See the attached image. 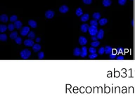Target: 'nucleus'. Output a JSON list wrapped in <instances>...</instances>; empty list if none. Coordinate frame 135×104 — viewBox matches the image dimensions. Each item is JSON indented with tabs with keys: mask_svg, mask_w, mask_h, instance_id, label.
Masks as SVG:
<instances>
[{
	"mask_svg": "<svg viewBox=\"0 0 135 104\" xmlns=\"http://www.w3.org/2000/svg\"><path fill=\"white\" fill-rule=\"evenodd\" d=\"M116 53H113V52H112L110 54H109V58H110V59H114V58H115L117 57L116 56Z\"/></svg>",
	"mask_w": 135,
	"mask_h": 104,
	"instance_id": "nucleus-36",
	"label": "nucleus"
},
{
	"mask_svg": "<svg viewBox=\"0 0 135 104\" xmlns=\"http://www.w3.org/2000/svg\"><path fill=\"white\" fill-rule=\"evenodd\" d=\"M0 40L2 41V42H5V41H6V40H7V35H5V34H4V33L1 34V35H0Z\"/></svg>",
	"mask_w": 135,
	"mask_h": 104,
	"instance_id": "nucleus-23",
	"label": "nucleus"
},
{
	"mask_svg": "<svg viewBox=\"0 0 135 104\" xmlns=\"http://www.w3.org/2000/svg\"><path fill=\"white\" fill-rule=\"evenodd\" d=\"M24 44L26 47H32L34 45V41L31 39H27L24 41Z\"/></svg>",
	"mask_w": 135,
	"mask_h": 104,
	"instance_id": "nucleus-9",
	"label": "nucleus"
},
{
	"mask_svg": "<svg viewBox=\"0 0 135 104\" xmlns=\"http://www.w3.org/2000/svg\"><path fill=\"white\" fill-rule=\"evenodd\" d=\"M20 55L23 59H27L31 55V52L29 49H23V51L21 52Z\"/></svg>",
	"mask_w": 135,
	"mask_h": 104,
	"instance_id": "nucleus-1",
	"label": "nucleus"
},
{
	"mask_svg": "<svg viewBox=\"0 0 135 104\" xmlns=\"http://www.w3.org/2000/svg\"><path fill=\"white\" fill-rule=\"evenodd\" d=\"M105 53V47H101L99 49V53L100 55H103Z\"/></svg>",
	"mask_w": 135,
	"mask_h": 104,
	"instance_id": "nucleus-34",
	"label": "nucleus"
},
{
	"mask_svg": "<svg viewBox=\"0 0 135 104\" xmlns=\"http://www.w3.org/2000/svg\"><path fill=\"white\" fill-rule=\"evenodd\" d=\"M116 49L118 51V53H122V52H123V49L122 48H118Z\"/></svg>",
	"mask_w": 135,
	"mask_h": 104,
	"instance_id": "nucleus-39",
	"label": "nucleus"
},
{
	"mask_svg": "<svg viewBox=\"0 0 135 104\" xmlns=\"http://www.w3.org/2000/svg\"><path fill=\"white\" fill-rule=\"evenodd\" d=\"M113 48L110 46H106L105 47V53L106 54H110L113 52Z\"/></svg>",
	"mask_w": 135,
	"mask_h": 104,
	"instance_id": "nucleus-20",
	"label": "nucleus"
},
{
	"mask_svg": "<svg viewBox=\"0 0 135 104\" xmlns=\"http://www.w3.org/2000/svg\"><path fill=\"white\" fill-rule=\"evenodd\" d=\"M88 32L91 36H94V35H97L99 30H98L96 26H91V27H89V28Z\"/></svg>",
	"mask_w": 135,
	"mask_h": 104,
	"instance_id": "nucleus-2",
	"label": "nucleus"
},
{
	"mask_svg": "<svg viewBox=\"0 0 135 104\" xmlns=\"http://www.w3.org/2000/svg\"><path fill=\"white\" fill-rule=\"evenodd\" d=\"M98 24H99V21H97L96 20H95V19H94L92 21H90V25L92 26H96L97 27Z\"/></svg>",
	"mask_w": 135,
	"mask_h": 104,
	"instance_id": "nucleus-27",
	"label": "nucleus"
},
{
	"mask_svg": "<svg viewBox=\"0 0 135 104\" xmlns=\"http://www.w3.org/2000/svg\"><path fill=\"white\" fill-rule=\"evenodd\" d=\"M18 37V32H13L10 34V38L11 39H15Z\"/></svg>",
	"mask_w": 135,
	"mask_h": 104,
	"instance_id": "nucleus-25",
	"label": "nucleus"
},
{
	"mask_svg": "<svg viewBox=\"0 0 135 104\" xmlns=\"http://www.w3.org/2000/svg\"><path fill=\"white\" fill-rule=\"evenodd\" d=\"M108 19L107 18H101V19H99V24L100 26H104L105 25H106L107 23H108Z\"/></svg>",
	"mask_w": 135,
	"mask_h": 104,
	"instance_id": "nucleus-13",
	"label": "nucleus"
},
{
	"mask_svg": "<svg viewBox=\"0 0 135 104\" xmlns=\"http://www.w3.org/2000/svg\"><path fill=\"white\" fill-rule=\"evenodd\" d=\"M89 26L87 23H83L80 26V30L82 32H87L89 30Z\"/></svg>",
	"mask_w": 135,
	"mask_h": 104,
	"instance_id": "nucleus-8",
	"label": "nucleus"
},
{
	"mask_svg": "<svg viewBox=\"0 0 135 104\" xmlns=\"http://www.w3.org/2000/svg\"><path fill=\"white\" fill-rule=\"evenodd\" d=\"M87 42H88V41H87V38H86L85 37L80 36L79 37V43H80V45L84 46L85 44H87Z\"/></svg>",
	"mask_w": 135,
	"mask_h": 104,
	"instance_id": "nucleus-6",
	"label": "nucleus"
},
{
	"mask_svg": "<svg viewBox=\"0 0 135 104\" xmlns=\"http://www.w3.org/2000/svg\"><path fill=\"white\" fill-rule=\"evenodd\" d=\"M15 28H16V27H15L14 24H13V23L9 24V26H8V30H9V31H13Z\"/></svg>",
	"mask_w": 135,
	"mask_h": 104,
	"instance_id": "nucleus-29",
	"label": "nucleus"
},
{
	"mask_svg": "<svg viewBox=\"0 0 135 104\" xmlns=\"http://www.w3.org/2000/svg\"><path fill=\"white\" fill-rule=\"evenodd\" d=\"M14 26H15V27L16 29H21V27L23 26V23L22 22L20 21H16V22H14Z\"/></svg>",
	"mask_w": 135,
	"mask_h": 104,
	"instance_id": "nucleus-21",
	"label": "nucleus"
},
{
	"mask_svg": "<svg viewBox=\"0 0 135 104\" xmlns=\"http://www.w3.org/2000/svg\"><path fill=\"white\" fill-rule=\"evenodd\" d=\"M38 58L39 59H43L44 58V53L43 52H40L38 53Z\"/></svg>",
	"mask_w": 135,
	"mask_h": 104,
	"instance_id": "nucleus-32",
	"label": "nucleus"
},
{
	"mask_svg": "<svg viewBox=\"0 0 135 104\" xmlns=\"http://www.w3.org/2000/svg\"><path fill=\"white\" fill-rule=\"evenodd\" d=\"M131 1H133V0H131Z\"/></svg>",
	"mask_w": 135,
	"mask_h": 104,
	"instance_id": "nucleus-42",
	"label": "nucleus"
},
{
	"mask_svg": "<svg viewBox=\"0 0 135 104\" xmlns=\"http://www.w3.org/2000/svg\"><path fill=\"white\" fill-rule=\"evenodd\" d=\"M96 37H98L99 39H102L104 37V30L103 29H100L99 30V32L96 35Z\"/></svg>",
	"mask_w": 135,
	"mask_h": 104,
	"instance_id": "nucleus-12",
	"label": "nucleus"
},
{
	"mask_svg": "<svg viewBox=\"0 0 135 104\" xmlns=\"http://www.w3.org/2000/svg\"><path fill=\"white\" fill-rule=\"evenodd\" d=\"M28 25L30 26L32 28H36L37 26V23L35 20H29L28 21Z\"/></svg>",
	"mask_w": 135,
	"mask_h": 104,
	"instance_id": "nucleus-14",
	"label": "nucleus"
},
{
	"mask_svg": "<svg viewBox=\"0 0 135 104\" xmlns=\"http://www.w3.org/2000/svg\"><path fill=\"white\" fill-rule=\"evenodd\" d=\"M89 52L90 53H96V47H92L89 49Z\"/></svg>",
	"mask_w": 135,
	"mask_h": 104,
	"instance_id": "nucleus-30",
	"label": "nucleus"
},
{
	"mask_svg": "<svg viewBox=\"0 0 135 104\" xmlns=\"http://www.w3.org/2000/svg\"><path fill=\"white\" fill-rule=\"evenodd\" d=\"M73 54L75 56H79L81 55V49L78 48V47H76L75 48L74 51H73Z\"/></svg>",
	"mask_w": 135,
	"mask_h": 104,
	"instance_id": "nucleus-15",
	"label": "nucleus"
},
{
	"mask_svg": "<svg viewBox=\"0 0 135 104\" xmlns=\"http://www.w3.org/2000/svg\"><path fill=\"white\" fill-rule=\"evenodd\" d=\"M89 19V13H84V14H83L82 16L80 17V20H81L82 22H83V23L87 22Z\"/></svg>",
	"mask_w": 135,
	"mask_h": 104,
	"instance_id": "nucleus-11",
	"label": "nucleus"
},
{
	"mask_svg": "<svg viewBox=\"0 0 135 104\" xmlns=\"http://www.w3.org/2000/svg\"><path fill=\"white\" fill-rule=\"evenodd\" d=\"M35 41H36V42H40L41 41V38L40 37H37V38L35 39Z\"/></svg>",
	"mask_w": 135,
	"mask_h": 104,
	"instance_id": "nucleus-41",
	"label": "nucleus"
},
{
	"mask_svg": "<svg viewBox=\"0 0 135 104\" xmlns=\"http://www.w3.org/2000/svg\"><path fill=\"white\" fill-rule=\"evenodd\" d=\"M41 46L39 44H35L32 46V49L35 52H38L41 50Z\"/></svg>",
	"mask_w": 135,
	"mask_h": 104,
	"instance_id": "nucleus-17",
	"label": "nucleus"
},
{
	"mask_svg": "<svg viewBox=\"0 0 135 104\" xmlns=\"http://www.w3.org/2000/svg\"><path fill=\"white\" fill-rule=\"evenodd\" d=\"M8 29V26H6L5 25H0V32H4Z\"/></svg>",
	"mask_w": 135,
	"mask_h": 104,
	"instance_id": "nucleus-24",
	"label": "nucleus"
},
{
	"mask_svg": "<svg viewBox=\"0 0 135 104\" xmlns=\"http://www.w3.org/2000/svg\"><path fill=\"white\" fill-rule=\"evenodd\" d=\"M9 20V17L6 14H2L0 16V21H1L2 23H7Z\"/></svg>",
	"mask_w": 135,
	"mask_h": 104,
	"instance_id": "nucleus-10",
	"label": "nucleus"
},
{
	"mask_svg": "<svg viewBox=\"0 0 135 104\" xmlns=\"http://www.w3.org/2000/svg\"><path fill=\"white\" fill-rule=\"evenodd\" d=\"M27 37H28V38H29V39H34L35 38V33L33 31H30L29 33H28Z\"/></svg>",
	"mask_w": 135,
	"mask_h": 104,
	"instance_id": "nucleus-22",
	"label": "nucleus"
},
{
	"mask_svg": "<svg viewBox=\"0 0 135 104\" xmlns=\"http://www.w3.org/2000/svg\"><path fill=\"white\" fill-rule=\"evenodd\" d=\"M58 10H59V12L61 13H66L68 12V11H69V8L66 5H62L59 7V9Z\"/></svg>",
	"mask_w": 135,
	"mask_h": 104,
	"instance_id": "nucleus-5",
	"label": "nucleus"
},
{
	"mask_svg": "<svg viewBox=\"0 0 135 104\" xmlns=\"http://www.w3.org/2000/svg\"><path fill=\"white\" fill-rule=\"evenodd\" d=\"M97 39H98V37H96V35L92 36V41H97Z\"/></svg>",
	"mask_w": 135,
	"mask_h": 104,
	"instance_id": "nucleus-38",
	"label": "nucleus"
},
{
	"mask_svg": "<svg viewBox=\"0 0 135 104\" xmlns=\"http://www.w3.org/2000/svg\"><path fill=\"white\" fill-rule=\"evenodd\" d=\"M87 56V48L84 46H82V49H81V55L80 56L82 58L86 57Z\"/></svg>",
	"mask_w": 135,
	"mask_h": 104,
	"instance_id": "nucleus-7",
	"label": "nucleus"
},
{
	"mask_svg": "<svg viewBox=\"0 0 135 104\" xmlns=\"http://www.w3.org/2000/svg\"><path fill=\"white\" fill-rule=\"evenodd\" d=\"M75 14L76 16H78V17H81V16L83 15V11L81 8H78L76 11H75Z\"/></svg>",
	"mask_w": 135,
	"mask_h": 104,
	"instance_id": "nucleus-19",
	"label": "nucleus"
},
{
	"mask_svg": "<svg viewBox=\"0 0 135 104\" xmlns=\"http://www.w3.org/2000/svg\"><path fill=\"white\" fill-rule=\"evenodd\" d=\"M91 45H92V47H99L100 45V42H99V41H93L91 43Z\"/></svg>",
	"mask_w": 135,
	"mask_h": 104,
	"instance_id": "nucleus-28",
	"label": "nucleus"
},
{
	"mask_svg": "<svg viewBox=\"0 0 135 104\" xmlns=\"http://www.w3.org/2000/svg\"><path fill=\"white\" fill-rule=\"evenodd\" d=\"M15 42H16L17 44H21L22 43V39H21L20 37H17L16 39H15Z\"/></svg>",
	"mask_w": 135,
	"mask_h": 104,
	"instance_id": "nucleus-31",
	"label": "nucleus"
},
{
	"mask_svg": "<svg viewBox=\"0 0 135 104\" xmlns=\"http://www.w3.org/2000/svg\"><path fill=\"white\" fill-rule=\"evenodd\" d=\"M55 16L54 11L52 10H48L45 12V17L48 19H52Z\"/></svg>",
	"mask_w": 135,
	"mask_h": 104,
	"instance_id": "nucleus-4",
	"label": "nucleus"
},
{
	"mask_svg": "<svg viewBox=\"0 0 135 104\" xmlns=\"http://www.w3.org/2000/svg\"><path fill=\"white\" fill-rule=\"evenodd\" d=\"M116 58L118 59V60H123L124 59V56H117Z\"/></svg>",
	"mask_w": 135,
	"mask_h": 104,
	"instance_id": "nucleus-40",
	"label": "nucleus"
},
{
	"mask_svg": "<svg viewBox=\"0 0 135 104\" xmlns=\"http://www.w3.org/2000/svg\"><path fill=\"white\" fill-rule=\"evenodd\" d=\"M101 13L99 12H94L93 14H92V17H93L94 19L96 20V21H99V19H101Z\"/></svg>",
	"mask_w": 135,
	"mask_h": 104,
	"instance_id": "nucleus-18",
	"label": "nucleus"
},
{
	"mask_svg": "<svg viewBox=\"0 0 135 104\" xmlns=\"http://www.w3.org/2000/svg\"><path fill=\"white\" fill-rule=\"evenodd\" d=\"M30 32V27H27V26H26V27H23L21 30V35H23V36H26L28 35V33Z\"/></svg>",
	"mask_w": 135,
	"mask_h": 104,
	"instance_id": "nucleus-3",
	"label": "nucleus"
},
{
	"mask_svg": "<svg viewBox=\"0 0 135 104\" xmlns=\"http://www.w3.org/2000/svg\"><path fill=\"white\" fill-rule=\"evenodd\" d=\"M98 56V55L96 54V53H91L90 55H89V58L90 59H94Z\"/></svg>",
	"mask_w": 135,
	"mask_h": 104,
	"instance_id": "nucleus-33",
	"label": "nucleus"
},
{
	"mask_svg": "<svg viewBox=\"0 0 135 104\" xmlns=\"http://www.w3.org/2000/svg\"><path fill=\"white\" fill-rule=\"evenodd\" d=\"M127 3V0H118V4L120 5L124 6Z\"/></svg>",
	"mask_w": 135,
	"mask_h": 104,
	"instance_id": "nucleus-35",
	"label": "nucleus"
},
{
	"mask_svg": "<svg viewBox=\"0 0 135 104\" xmlns=\"http://www.w3.org/2000/svg\"><path fill=\"white\" fill-rule=\"evenodd\" d=\"M102 4L105 7H108L112 4V1L111 0H103L102 1Z\"/></svg>",
	"mask_w": 135,
	"mask_h": 104,
	"instance_id": "nucleus-16",
	"label": "nucleus"
},
{
	"mask_svg": "<svg viewBox=\"0 0 135 104\" xmlns=\"http://www.w3.org/2000/svg\"><path fill=\"white\" fill-rule=\"evenodd\" d=\"M82 1H83L84 4L89 5V4H92V0H82Z\"/></svg>",
	"mask_w": 135,
	"mask_h": 104,
	"instance_id": "nucleus-37",
	"label": "nucleus"
},
{
	"mask_svg": "<svg viewBox=\"0 0 135 104\" xmlns=\"http://www.w3.org/2000/svg\"><path fill=\"white\" fill-rule=\"evenodd\" d=\"M9 20L11 23H14V22H16V21H18V17L16 15H13V16H11L9 18Z\"/></svg>",
	"mask_w": 135,
	"mask_h": 104,
	"instance_id": "nucleus-26",
	"label": "nucleus"
}]
</instances>
